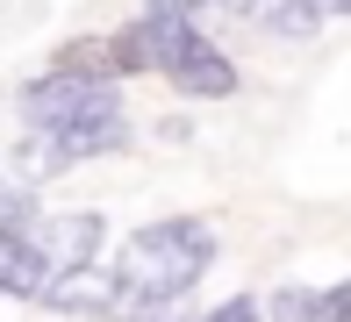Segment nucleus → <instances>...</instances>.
I'll return each instance as SVG.
<instances>
[{"label": "nucleus", "mask_w": 351, "mask_h": 322, "mask_svg": "<svg viewBox=\"0 0 351 322\" xmlns=\"http://www.w3.org/2000/svg\"><path fill=\"white\" fill-rule=\"evenodd\" d=\"M208 265H215V230L201 215H172L136 230L108 265V280H115V301H130V308H172L180 294H194Z\"/></svg>", "instance_id": "nucleus-1"}, {"label": "nucleus", "mask_w": 351, "mask_h": 322, "mask_svg": "<svg viewBox=\"0 0 351 322\" xmlns=\"http://www.w3.org/2000/svg\"><path fill=\"white\" fill-rule=\"evenodd\" d=\"M130 29H136V43H143V64H151V72H165L180 93H194V101H230V93H237V64H230V51L201 36V22H194L186 8L151 0Z\"/></svg>", "instance_id": "nucleus-2"}, {"label": "nucleus", "mask_w": 351, "mask_h": 322, "mask_svg": "<svg viewBox=\"0 0 351 322\" xmlns=\"http://www.w3.org/2000/svg\"><path fill=\"white\" fill-rule=\"evenodd\" d=\"M36 136H43V151H51V165H79V158L122 151V143H130V115H122V101L108 93L101 108H86V115H72L58 129H36Z\"/></svg>", "instance_id": "nucleus-3"}, {"label": "nucleus", "mask_w": 351, "mask_h": 322, "mask_svg": "<svg viewBox=\"0 0 351 322\" xmlns=\"http://www.w3.org/2000/svg\"><path fill=\"white\" fill-rule=\"evenodd\" d=\"M115 86H101V79H72V72H36L22 93H14V108H22L29 129H58L72 115H86V108H101Z\"/></svg>", "instance_id": "nucleus-4"}, {"label": "nucleus", "mask_w": 351, "mask_h": 322, "mask_svg": "<svg viewBox=\"0 0 351 322\" xmlns=\"http://www.w3.org/2000/svg\"><path fill=\"white\" fill-rule=\"evenodd\" d=\"M222 8H230L237 22H251V29H265V36H280V43H308L315 29L330 22L315 0H222Z\"/></svg>", "instance_id": "nucleus-5"}, {"label": "nucleus", "mask_w": 351, "mask_h": 322, "mask_svg": "<svg viewBox=\"0 0 351 322\" xmlns=\"http://www.w3.org/2000/svg\"><path fill=\"white\" fill-rule=\"evenodd\" d=\"M36 301H51L65 315H93V308H115V280L93 272V265H65V272H43Z\"/></svg>", "instance_id": "nucleus-6"}, {"label": "nucleus", "mask_w": 351, "mask_h": 322, "mask_svg": "<svg viewBox=\"0 0 351 322\" xmlns=\"http://www.w3.org/2000/svg\"><path fill=\"white\" fill-rule=\"evenodd\" d=\"M258 322H351V286H280Z\"/></svg>", "instance_id": "nucleus-7"}, {"label": "nucleus", "mask_w": 351, "mask_h": 322, "mask_svg": "<svg viewBox=\"0 0 351 322\" xmlns=\"http://www.w3.org/2000/svg\"><path fill=\"white\" fill-rule=\"evenodd\" d=\"M43 244L29 230H0V294H22V301H36V286H43Z\"/></svg>", "instance_id": "nucleus-8"}, {"label": "nucleus", "mask_w": 351, "mask_h": 322, "mask_svg": "<svg viewBox=\"0 0 351 322\" xmlns=\"http://www.w3.org/2000/svg\"><path fill=\"white\" fill-rule=\"evenodd\" d=\"M101 258V215H65L51 230V244H43V265L65 272V265H93Z\"/></svg>", "instance_id": "nucleus-9"}, {"label": "nucleus", "mask_w": 351, "mask_h": 322, "mask_svg": "<svg viewBox=\"0 0 351 322\" xmlns=\"http://www.w3.org/2000/svg\"><path fill=\"white\" fill-rule=\"evenodd\" d=\"M0 230H36V201L29 193H0Z\"/></svg>", "instance_id": "nucleus-10"}, {"label": "nucleus", "mask_w": 351, "mask_h": 322, "mask_svg": "<svg viewBox=\"0 0 351 322\" xmlns=\"http://www.w3.org/2000/svg\"><path fill=\"white\" fill-rule=\"evenodd\" d=\"M201 322H258V301H251V294H237V301H222V308H208Z\"/></svg>", "instance_id": "nucleus-11"}, {"label": "nucleus", "mask_w": 351, "mask_h": 322, "mask_svg": "<svg viewBox=\"0 0 351 322\" xmlns=\"http://www.w3.org/2000/svg\"><path fill=\"white\" fill-rule=\"evenodd\" d=\"M315 8H323V14H344V8H351V0H315Z\"/></svg>", "instance_id": "nucleus-12"}, {"label": "nucleus", "mask_w": 351, "mask_h": 322, "mask_svg": "<svg viewBox=\"0 0 351 322\" xmlns=\"http://www.w3.org/2000/svg\"><path fill=\"white\" fill-rule=\"evenodd\" d=\"M130 322H158V308H136V315H130Z\"/></svg>", "instance_id": "nucleus-13"}, {"label": "nucleus", "mask_w": 351, "mask_h": 322, "mask_svg": "<svg viewBox=\"0 0 351 322\" xmlns=\"http://www.w3.org/2000/svg\"><path fill=\"white\" fill-rule=\"evenodd\" d=\"M172 8H186V14H194V8H208V0H172Z\"/></svg>", "instance_id": "nucleus-14"}]
</instances>
